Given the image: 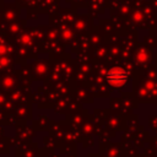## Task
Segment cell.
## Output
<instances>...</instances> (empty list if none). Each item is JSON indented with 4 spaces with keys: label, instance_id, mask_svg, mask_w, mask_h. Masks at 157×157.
<instances>
[{
    "label": "cell",
    "instance_id": "cell-1",
    "mask_svg": "<svg viewBox=\"0 0 157 157\" xmlns=\"http://www.w3.org/2000/svg\"><path fill=\"white\" fill-rule=\"evenodd\" d=\"M108 78H109V81L112 83H121V82L125 81V74L121 70H115V71L110 72Z\"/></svg>",
    "mask_w": 157,
    "mask_h": 157
}]
</instances>
